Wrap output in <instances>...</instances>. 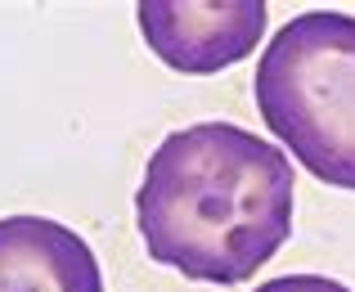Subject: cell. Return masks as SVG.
Listing matches in <instances>:
<instances>
[{
    "label": "cell",
    "mask_w": 355,
    "mask_h": 292,
    "mask_svg": "<svg viewBox=\"0 0 355 292\" xmlns=\"http://www.w3.org/2000/svg\"><path fill=\"white\" fill-rule=\"evenodd\" d=\"M0 292H104V270L77 230L50 216H5Z\"/></svg>",
    "instance_id": "4"
},
{
    "label": "cell",
    "mask_w": 355,
    "mask_h": 292,
    "mask_svg": "<svg viewBox=\"0 0 355 292\" xmlns=\"http://www.w3.org/2000/svg\"><path fill=\"white\" fill-rule=\"evenodd\" d=\"M270 5L261 0H144L139 5V32L148 50L175 72L211 77L230 63L248 59L266 32Z\"/></svg>",
    "instance_id": "3"
},
{
    "label": "cell",
    "mask_w": 355,
    "mask_h": 292,
    "mask_svg": "<svg viewBox=\"0 0 355 292\" xmlns=\"http://www.w3.org/2000/svg\"><path fill=\"white\" fill-rule=\"evenodd\" d=\"M266 130L333 189L355 194V18L333 9L288 18L257 63Z\"/></svg>",
    "instance_id": "2"
},
{
    "label": "cell",
    "mask_w": 355,
    "mask_h": 292,
    "mask_svg": "<svg viewBox=\"0 0 355 292\" xmlns=\"http://www.w3.org/2000/svg\"><path fill=\"white\" fill-rule=\"evenodd\" d=\"M257 292H351L338 279H324V275H284V279H270Z\"/></svg>",
    "instance_id": "5"
},
{
    "label": "cell",
    "mask_w": 355,
    "mask_h": 292,
    "mask_svg": "<svg viewBox=\"0 0 355 292\" xmlns=\"http://www.w3.org/2000/svg\"><path fill=\"white\" fill-rule=\"evenodd\" d=\"M293 207L288 153L234 121L171 130L135 194L148 257L198 284H248L288 243Z\"/></svg>",
    "instance_id": "1"
}]
</instances>
